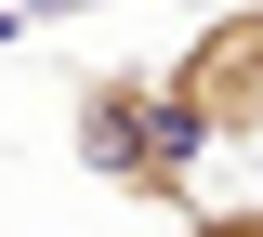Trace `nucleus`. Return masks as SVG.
I'll list each match as a JSON object with an SVG mask.
<instances>
[{"label":"nucleus","mask_w":263,"mask_h":237,"mask_svg":"<svg viewBox=\"0 0 263 237\" xmlns=\"http://www.w3.org/2000/svg\"><path fill=\"white\" fill-rule=\"evenodd\" d=\"M66 145H79V171H92L105 198L171 211V224L197 211V158H211V132H197V105L171 93V66H145V53L79 66V93H66Z\"/></svg>","instance_id":"nucleus-1"},{"label":"nucleus","mask_w":263,"mask_h":237,"mask_svg":"<svg viewBox=\"0 0 263 237\" xmlns=\"http://www.w3.org/2000/svg\"><path fill=\"white\" fill-rule=\"evenodd\" d=\"M184 237H263V198H197Z\"/></svg>","instance_id":"nucleus-2"},{"label":"nucleus","mask_w":263,"mask_h":237,"mask_svg":"<svg viewBox=\"0 0 263 237\" xmlns=\"http://www.w3.org/2000/svg\"><path fill=\"white\" fill-rule=\"evenodd\" d=\"M0 40H27V13H13V0H0Z\"/></svg>","instance_id":"nucleus-3"}]
</instances>
